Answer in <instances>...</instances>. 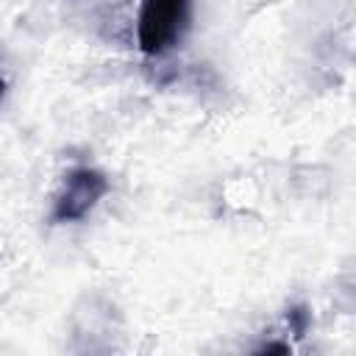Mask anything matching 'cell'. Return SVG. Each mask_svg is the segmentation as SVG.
<instances>
[{
    "mask_svg": "<svg viewBox=\"0 0 356 356\" xmlns=\"http://www.w3.org/2000/svg\"><path fill=\"white\" fill-rule=\"evenodd\" d=\"M192 14V0H142L136 17V39L145 56H161L172 50Z\"/></svg>",
    "mask_w": 356,
    "mask_h": 356,
    "instance_id": "6da1fadb",
    "label": "cell"
},
{
    "mask_svg": "<svg viewBox=\"0 0 356 356\" xmlns=\"http://www.w3.org/2000/svg\"><path fill=\"white\" fill-rule=\"evenodd\" d=\"M108 192V178L95 167H75L64 175V184L53 200V222H78L83 220L100 197Z\"/></svg>",
    "mask_w": 356,
    "mask_h": 356,
    "instance_id": "7a4b0ae2",
    "label": "cell"
},
{
    "mask_svg": "<svg viewBox=\"0 0 356 356\" xmlns=\"http://www.w3.org/2000/svg\"><path fill=\"white\" fill-rule=\"evenodd\" d=\"M286 320H289V325H292V331L298 337L306 334V328H309V312H306V306H292L286 312Z\"/></svg>",
    "mask_w": 356,
    "mask_h": 356,
    "instance_id": "3957f363",
    "label": "cell"
}]
</instances>
